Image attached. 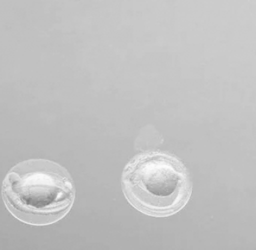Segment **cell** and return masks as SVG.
Instances as JSON below:
<instances>
[{
	"instance_id": "obj_1",
	"label": "cell",
	"mask_w": 256,
	"mask_h": 250,
	"mask_svg": "<svg viewBox=\"0 0 256 250\" xmlns=\"http://www.w3.org/2000/svg\"><path fill=\"white\" fill-rule=\"evenodd\" d=\"M2 197L16 219L45 226L67 216L75 202L76 188L64 166L51 160L32 159L20 162L8 172Z\"/></svg>"
},
{
	"instance_id": "obj_2",
	"label": "cell",
	"mask_w": 256,
	"mask_h": 250,
	"mask_svg": "<svg viewBox=\"0 0 256 250\" xmlns=\"http://www.w3.org/2000/svg\"><path fill=\"white\" fill-rule=\"evenodd\" d=\"M122 191L132 207L145 215L166 218L181 211L192 193L189 172L171 154H138L124 168Z\"/></svg>"
}]
</instances>
